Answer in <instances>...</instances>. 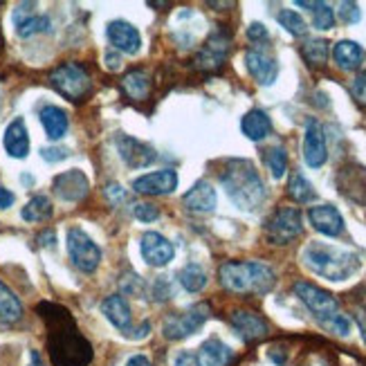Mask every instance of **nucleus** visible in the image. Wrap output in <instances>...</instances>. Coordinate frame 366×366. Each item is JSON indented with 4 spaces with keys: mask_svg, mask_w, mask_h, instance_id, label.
Returning a JSON list of instances; mask_svg holds the SVG:
<instances>
[{
    "mask_svg": "<svg viewBox=\"0 0 366 366\" xmlns=\"http://www.w3.org/2000/svg\"><path fill=\"white\" fill-rule=\"evenodd\" d=\"M36 312L45 322V346L52 366H88L92 362V344L79 330L68 308L41 301Z\"/></svg>",
    "mask_w": 366,
    "mask_h": 366,
    "instance_id": "1",
    "label": "nucleus"
},
{
    "mask_svg": "<svg viewBox=\"0 0 366 366\" xmlns=\"http://www.w3.org/2000/svg\"><path fill=\"white\" fill-rule=\"evenodd\" d=\"M220 184L225 189L227 198L243 212H254L265 202V182L249 160L232 157L220 171Z\"/></svg>",
    "mask_w": 366,
    "mask_h": 366,
    "instance_id": "2",
    "label": "nucleus"
},
{
    "mask_svg": "<svg viewBox=\"0 0 366 366\" xmlns=\"http://www.w3.org/2000/svg\"><path fill=\"white\" fill-rule=\"evenodd\" d=\"M220 285L234 295H267L274 288L277 274L261 261H227L218 269Z\"/></svg>",
    "mask_w": 366,
    "mask_h": 366,
    "instance_id": "3",
    "label": "nucleus"
},
{
    "mask_svg": "<svg viewBox=\"0 0 366 366\" xmlns=\"http://www.w3.org/2000/svg\"><path fill=\"white\" fill-rule=\"evenodd\" d=\"M301 261L317 277L328 281H346L360 269V254L326 243H308L301 252Z\"/></svg>",
    "mask_w": 366,
    "mask_h": 366,
    "instance_id": "4",
    "label": "nucleus"
},
{
    "mask_svg": "<svg viewBox=\"0 0 366 366\" xmlns=\"http://www.w3.org/2000/svg\"><path fill=\"white\" fill-rule=\"evenodd\" d=\"M50 86L72 104L84 102L92 90V79L81 63H61L50 72Z\"/></svg>",
    "mask_w": 366,
    "mask_h": 366,
    "instance_id": "5",
    "label": "nucleus"
},
{
    "mask_svg": "<svg viewBox=\"0 0 366 366\" xmlns=\"http://www.w3.org/2000/svg\"><path fill=\"white\" fill-rule=\"evenodd\" d=\"M304 232V216L297 207H277L265 220V238L272 245H290Z\"/></svg>",
    "mask_w": 366,
    "mask_h": 366,
    "instance_id": "6",
    "label": "nucleus"
},
{
    "mask_svg": "<svg viewBox=\"0 0 366 366\" xmlns=\"http://www.w3.org/2000/svg\"><path fill=\"white\" fill-rule=\"evenodd\" d=\"M209 317H212V308H209V304H204L202 301V304L189 306L187 310L171 312L162 324V332H164L167 340L180 342L189 335H194V332H198Z\"/></svg>",
    "mask_w": 366,
    "mask_h": 366,
    "instance_id": "7",
    "label": "nucleus"
},
{
    "mask_svg": "<svg viewBox=\"0 0 366 366\" xmlns=\"http://www.w3.org/2000/svg\"><path fill=\"white\" fill-rule=\"evenodd\" d=\"M295 295L299 297V301L304 304L317 320H320L322 326H326L328 322H332L340 315V301L332 297L330 292L317 288L315 283L308 281H297L295 283Z\"/></svg>",
    "mask_w": 366,
    "mask_h": 366,
    "instance_id": "8",
    "label": "nucleus"
},
{
    "mask_svg": "<svg viewBox=\"0 0 366 366\" xmlns=\"http://www.w3.org/2000/svg\"><path fill=\"white\" fill-rule=\"evenodd\" d=\"M66 245H68V254H70L72 265L76 269H81L84 274H92L94 269L99 267V263H102V249L81 227L68 229Z\"/></svg>",
    "mask_w": 366,
    "mask_h": 366,
    "instance_id": "9",
    "label": "nucleus"
},
{
    "mask_svg": "<svg viewBox=\"0 0 366 366\" xmlns=\"http://www.w3.org/2000/svg\"><path fill=\"white\" fill-rule=\"evenodd\" d=\"M245 66L259 86H272L279 76V63H277L274 54L263 45L249 47L245 52Z\"/></svg>",
    "mask_w": 366,
    "mask_h": 366,
    "instance_id": "10",
    "label": "nucleus"
},
{
    "mask_svg": "<svg viewBox=\"0 0 366 366\" xmlns=\"http://www.w3.org/2000/svg\"><path fill=\"white\" fill-rule=\"evenodd\" d=\"M229 43L232 39L227 36L225 29H216L214 34H209L207 43L202 45V50L196 54V68L204 72H216L222 68L227 54H229Z\"/></svg>",
    "mask_w": 366,
    "mask_h": 366,
    "instance_id": "11",
    "label": "nucleus"
},
{
    "mask_svg": "<svg viewBox=\"0 0 366 366\" xmlns=\"http://www.w3.org/2000/svg\"><path fill=\"white\" fill-rule=\"evenodd\" d=\"M115 147L119 151V157L129 164L131 169H144L157 160V151L147 144V142H139L126 133L115 135Z\"/></svg>",
    "mask_w": 366,
    "mask_h": 366,
    "instance_id": "12",
    "label": "nucleus"
},
{
    "mask_svg": "<svg viewBox=\"0 0 366 366\" xmlns=\"http://www.w3.org/2000/svg\"><path fill=\"white\" fill-rule=\"evenodd\" d=\"M139 252H142V259L153 267H167L173 261V257H176V247H173V243L157 232L142 234Z\"/></svg>",
    "mask_w": 366,
    "mask_h": 366,
    "instance_id": "13",
    "label": "nucleus"
},
{
    "mask_svg": "<svg viewBox=\"0 0 366 366\" xmlns=\"http://www.w3.org/2000/svg\"><path fill=\"white\" fill-rule=\"evenodd\" d=\"M304 160L310 169H320L328 160V144L324 126L317 119H308L304 133Z\"/></svg>",
    "mask_w": 366,
    "mask_h": 366,
    "instance_id": "14",
    "label": "nucleus"
},
{
    "mask_svg": "<svg viewBox=\"0 0 366 366\" xmlns=\"http://www.w3.org/2000/svg\"><path fill=\"white\" fill-rule=\"evenodd\" d=\"M52 189H54V194L61 200H66V202H79V200H84L88 196L90 182H88L84 171L70 169L66 173H59V176L54 178V182H52Z\"/></svg>",
    "mask_w": 366,
    "mask_h": 366,
    "instance_id": "15",
    "label": "nucleus"
},
{
    "mask_svg": "<svg viewBox=\"0 0 366 366\" xmlns=\"http://www.w3.org/2000/svg\"><path fill=\"white\" fill-rule=\"evenodd\" d=\"M133 189L142 196H167L178 189V173L173 169L147 173V176H139L133 180Z\"/></svg>",
    "mask_w": 366,
    "mask_h": 366,
    "instance_id": "16",
    "label": "nucleus"
},
{
    "mask_svg": "<svg viewBox=\"0 0 366 366\" xmlns=\"http://www.w3.org/2000/svg\"><path fill=\"white\" fill-rule=\"evenodd\" d=\"M106 36L113 43V47L117 52L124 54H137L142 50V36L135 25H131L129 21H110L106 27Z\"/></svg>",
    "mask_w": 366,
    "mask_h": 366,
    "instance_id": "17",
    "label": "nucleus"
},
{
    "mask_svg": "<svg viewBox=\"0 0 366 366\" xmlns=\"http://www.w3.org/2000/svg\"><path fill=\"white\" fill-rule=\"evenodd\" d=\"M308 220H310V225H312L315 232H320L324 236H330V238L342 236L344 229H346L342 214L332 204L310 207V209H308Z\"/></svg>",
    "mask_w": 366,
    "mask_h": 366,
    "instance_id": "18",
    "label": "nucleus"
},
{
    "mask_svg": "<svg viewBox=\"0 0 366 366\" xmlns=\"http://www.w3.org/2000/svg\"><path fill=\"white\" fill-rule=\"evenodd\" d=\"M229 324L236 330V335L241 337L245 344L263 340L267 335V330H269V326H267V322L263 320V317H259L257 312H247V310L232 312Z\"/></svg>",
    "mask_w": 366,
    "mask_h": 366,
    "instance_id": "19",
    "label": "nucleus"
},
{
    "mask_svg": "<svg viewBox=\"0 0 366 366\" xmlns=\"http://www.w3.org/2000/svg\"><path fill=\"white\" fill-rule=\"evenodd\" d=\"M182 204L194 214H212L216 209V204H218L216 189L207 180H198L182 196Z\"/></svg>",
    "mask_w": 366,
    "mask_h": 366,
    "instance_id": "20",
    "label": "nucleus"
},
{
    "mask_svg": "<svg viewBox=\"0 0 366 366\" xmlns=\"http://www.w3.org/2000/svg\"><path fill=\"white\" fill-rule=\"evenodd\" d=\"M102 312L106 320L113 324L119 332L129 335L131 332V322H133V315H131V306L122 295H110L102 301Z\"/></svg>",
    "mask_w": 366,
    "mask_h": 366,
    "instance_id": "21",
    "label": "nucleus"
},
{
    "mask_svg": "<svg viewBox=\"0 0 366 366\" xmlns=\"http://www.w3.org/2000/svg\"><path fill=\"white\" fill-rule=\"evenodd\" d=\"M3 144L9 157H16V160H23L29 153V133L23 117H16L3 135Z\"/></svg>",
    "mask_w": 366,
    "mask_h": 366,
    "instance_id": "22",
    "label": "nucleus"
},
{
    "mask_svg": "<svg viewBox=\"0 0 366 366\" xmlns=\"http://www.w3.org/2000/svg\"><path fill=\"white\" fill-rule=\"evenodd\" d=\"M39 119L43 124V131L45 135L50 137L52 142H59L66 137L68 129H70V119H68V113L59 106H43L41 113H39Z\"/></svg>",
    "mask_w": 366,
    "mask_h": 366,
    "instance_id": "23",
    "label": "nucleus"
},
{
    "mask_svg": "<svg viewBox=\"0 0 366 366\" xmlns=\"http://www.w3.org/2000/svg\"><path fill=\"white\" fill-rule=\"evenodd\" d=\"M332 59H335L340 70L353 72L364 63L366 52H364V47L355 41H337L335 47H332Z\"/></svg>",
    "mask_w": 366,
    "mask_h": 366,
    "instance_id": "24",
    "label": "nucleus"
},
{
    "mask_svg": "<svg viewBox=\"0 0 366 366\" xmlns=\"http://www.w3.org/2000/svg\"><path fill=\"white\" fill-rule=\"evenodd\" d=\"M241 131L247 139L261 142L272 133V119H269V115L265 113V110L252 108L249 113H245L241 119Z\"/></svg>",
    "mask_w": 366,
    "mask_h": 366,
    "instance_id": "25",
    "label": "nucleus"
},
{
    "mask_svg": "<svg viewBox=\"0 0 366 366\" xmlns=\"http://www.w3.org/2000/svg\"><path fill=\"white\" fill-rule=\"evenodd\" d=\"M232 360H234L232 348L225 342H220L218 337L207 340L198 351L200 366H227Z\"/></svg>",
    "mask_w": 366,
    "mask_h": 366,
    "instance_id": "26",
    "label": "nucleus"
},
{
    "mask_svg": "<svg viewBox=\"0 0 366 366\" xmlns=\"http://www.w3.org/2000/svg\"><path fill=\"white\" fill-rule=\"evenodd\" d=\"M122 90L129 99L142 102L149 97L151 92V76L147 70H131L129 74H124L122 79Z\"/></svg>",
    "mask_w": 366,
    "mask_h": 366,
    "instance_id": "27",
    "label": "nucleus"
},
{
    "mask_svg": "<svg viewBox=\"0 0 366 366\" xmlns=\"http://www.w3.org/2000/svg\"><path fill=\"white\" fill-rule=\"evenodd\" d=\"M23 320V304L7 283L0 281V322L16 324Z\"/></svg>",
    "mask_w": 366,
    "mask_h": 366,
    "instance_id": "28",
    "label": "nucleus"
},
{
    "mask_svg": "<svg viewBox=\"0 0 366 366\" xmlns=\"http://www.w3.org/2000/svg\"><path fill=\"white\" fill-rule=\"evenodd\" d=\"M54 214V207H52V200L47 196H34L21 212V218L25 222H45L50 220Z\"/></svg>",
    "mask_w": 366,
    "mask_h": 366,
    "instance_id": "29",
    "label": "nucleus"
},
{
    "mask_svg": "<svg viewBox=\"0 0 366 366\" xmlns=\"http://www.w3.org/2000/svg\"><path fill=\"white\" fill-rule=\"evenodd\" d=\"M178 281L180 285L191 292V295H196L200 290H204V285H207V272H204V267L198 265V263H187L180 272H178Z\"/></svg>",
    "mask_w": 366,
    "mask_h": 366,
    "instance_id": "30",
    "label": "nucleus"
},
{
    "mask_svg": "<svg viewBox=\"0 0 366 366\" xmlns=\"http://www.w3.org/2000/svg\"><path fill=\"white\" fill-rule=\"evenodd\" d=\"M288 196L299 202V204H306V202H312L315 196H317V191L312 187V182L304 176V173H299L295 171L290 180H288Z\"/></svg>",
    "mask_w": 366,
    "mask_h": 366,
    "instance_id": "31",
    "label": "nucleus"
},
{
    "mask_svg": "<svg viewBox=\"0 0 366 366\" xmlns=\"http://www.w3.org/2000/svg\"><path fill=\"white\" fill-rule=\"evenodd\" d=\"M16 27V34H19L21 39H29V36H34V34H43V31H50L52 29V21L47 19L45 14H31L27 16L25 21H21L19 25H14Z\"/></svg>",
    "mask_w": 366,
    "mask_h": 366,
    "instance_id": "32",
    "label": "nucleus"
},
{
    "mask_svg": "<svg viewBox=\"0 0 366 366\" xmlns=\"http://www.w3.org/2000/svg\"><path fill=\"white\" fill-rule=\"evenodd\" d=\"M301 54H304V59L310 63V66L322 68V66H326V61H328V41L308 39L304 45H301Z\"/></svg>",
    "mask_w": 366,
    "mask_h": 366,
    "instance_id": "33",
    "label": "nucleus"
},
{
    "mask_svg": "<svg viewBox=\"0 0 366 366\" xmlns=\"http://www.w3.org/2000/svg\"><path fill=\"white\" fill-rule=\"evenodd\" d=\"M263 160H265V167L269 169V173H272L274 180H281L285 176V171H288V153H285L283 147L265 149Z\"/></svg>",
    "mask_w": 366,
    "mask_h": 366,
    "instance_id": "34",
    "label": "nucleus"
},
{
    "mask_svg": "<svg viewBox=\"0 0 366 366\" xmlns=\"http://www.w3.org/2000/svg\"><path fill=\"white\" fill-rule=\"evenodd\" d=\"M277 21H279V25L285 31H288V34H292V36H306L308 25H306V21L301 19L297 11H292V9H281L277 14Z\"/></svg>",
    "mask_w": 366,
    "mask_h": 366,
    "instance_id": "35",
    "label": "nucleus"
},
{
    "mask_svg": "<svg viewBox=\"0 0 366 366\" xmlns=\"http://www.w3.org/2000/svg\"><path fill=\"white\" fill-rule=\"evenodd\" d=\"M312 25L317 29H332L335 27V11H332V7L328 3H315L312 7Z\"/></svg>",
    "mask_w": 366,
    "mask_h": 366,
    "instance_id": "36",
    "label": "nucleus"
},
{
    "mask_svg": "<svg viewBox=\"0 0 366 366\" xmlns=\"http://www.w3.org/2000/svg\"><path fill=\"white\" fill-rule=\"evenodd\" d=\"M133 214L142 222H155L157 218H160V209H157V207L151 204V202H137L133 207Z\"/></svg>",
    "mask_w": 366,
    "mask_h": 366,
    "instance_id": "37",
    "label": "nucleus"
},
{
    "mask_svg": "<svg viewBox=\"0 0 366 366\" xmlns=\"http://www.w3.org/2000/svg\"><path fill=\"white\" fill-rule=\"evenodd\" d=\"M119 283H122L124 295H142V290H144V281L135 272H129L124 279H119Z\"/></svg>",
    "mask_w": 366,
    "mask_h": 366,
    "instance_id": "38",
    "label": "nucleus"
},
{
    "mask_svg": "<svg viewBox=\"0 0 366 366\" xmlns=\"http://www.w3.org/2000/svg\"><path fill=\"white\" fill-rule=\"evenodd\" d=\"M340 19L346 23V25H353V23H360V19H362V11H360V7L355 5V3H340Z\"/></svg>",
    "mask_w": 366,
    "mask_h": 366,
    "instance_id": "39",
    "label": "nucleus"
},
{
    "mask_svg": "<svg viewBox=\"0 0 366 366\" xmlns=\"http://www.w3.org/2000/svg\"><path fill=\"white\" fill-rule=\"evenodd\" d=\"M351 94H353V99L366 108V70L360 72L353 81H351Z\"/></svg>",
    "mask_w": 366,
    "mask_h": 366,
    "instance_id": "40",
    "label": "nucleus"
},
{
    "mask_svg": "<svg viewBox=\"0 0 366 366\" xmlns=\"http://www.w3.org/2000/svg\"><path fill=\"white\" fill-rule=\"evenodd\" d=\"M68 155H70V151L66 147H45V149H41V157L45 162H61V160H66Z\"/></svg>",
    "mask_w": 366,
    "mask_h": 366,
    "instance_id": "41",
    "label": "nucleus"
},
{
    "mask_svg": "<svg viewBox=\"0 0 366 366\" xmlns=\"http://www.w3.org/2000/svg\"><path fill=\"white\" fill-rule=\"evenodd\" d=\"M169 297H171L169 279H167V277L155 279V283H153V299H155V301H160V304H164V301H169Z\"/></svg>",
    "mask_w": 366,
    "mask_h": 366,
    "instance_id": "42",
    "label": "nucleus"
},
{
    "mask_svg": "<svg viewBox=\"0 0 366 366\" xmlns=\"http://www.w3.org/2000/svg\"><path fill=\"white\" fill-rule=\"evenodd\" d=\"M104 194H106L108 202H110V204H115V207H117L119 202L126 200V191H124V187L117 184V182H110V184L104 189Z\"/></svg>",
    "mask_w": 366,
    "mask_h": 366,
    "instance_id": "43",
    "label": "nucleus"
},
{
    "mask_svg": "<svg viewBox=\"0 0 366 366\" xmlns=\"http://www.w3.org/2000/svg\"><path fill=\"white\" fill-rule=\"evenodd\" d=\"M247 39L252 43H263V41H267V27L263 23H252L247 27Z\"/></svg>",
    "mask_w": 366,
    "mask_h": 366,
    "instance_id": "44",
    "label": "nucleus"
},
{
    "mask_svg": "<svg viewBox=\"0 0 366 366\" xmlns=\"http://www.w3.org/2000/svg\"><path fill=\"white\" fill-rule=\"evenodd\" d=\"M34 3H21L19 7H16L14 9V14H11V21H14V25H19L21 21H25L27 19V16H31V14H34Z\"/></svg>",
    "mask_w": 366,
    "mask_h": 366,
    "instance_id": "45",
    "label": "nucleus"
},
{
    "mask_svg": "<svg viewBox=\"0 0 366 366\" xmlns=\"http://www.w3.org/2000/svg\"><path fill=\"white\" fill-rule=\"evenodd\" d=\"M176 366H200L198 355L191 353V351H182L176 355Z\"/></svg>",
    "mask_w": 366,
    "mask_h": 366,
    "instance_id": "46",
    "label": "nucleus"
},
{
    "mask_svg": "<svg viewBox=\"0 0 366 366\" xmlns=\"http://www.w3.org/2000/svg\"><path fill=\"white\" fill-rule=\"evenodd\" d=\"M36 241H39L41 247H54L56 245V234H54V229H43L36 236Z\"/></svg>",
    "mask_w": 366,
    "mask_h": 366,
    "instance_id": "47",
    "label": "nucleus"
},
{
    "mask_svg": "<svg viewBox=\"0 0 366 366\" xmlns=\"http://www.w3.org/2000/svg\"><path fill=\"white\" fill-rule=\"evenodd\" d=\"M106 68H108V70H113V72L122 68V56H119L117 50H108V52H106Z\"/></svg>",
    "mask_w": 366,
    "mask_h": 366,
    "instance_id": "48",
    "label": "nucleus"
},
{
    "mask_svg": "<svg viewBox=\"0 0 366 366\" xmlns=\"http://www.w3.org/2000/svg\"><path fill=\"white\" fill-rule=\"evenodd\" d=\"M14 202H16V196L11 194V191L5 189V187H0V209H9Z\"/></svg>",
    "mask_w": 366,
    "mask_h": 366,
    "instance_id": "49",
    "label": "nucleus"
},
{
    "mask_svg": "<svg viewBox=\"0 0 366 366\" xmlns=\"http://www.w3.org/2000/svg\"><path fill=\"white\" fill-rule=\"evenodd\" d=\"M355 320H357V326H360V332H362V337H364V344H366V310L360 308L355 312Z\"/></svg>",
    "mask_w": 366,
    "mask_h": 366,
    "instance_id": "50",
    "label": "nucleus"
},
{
    "mask_svg": "<svg viewBox=\"0 0 366 366\" xmlns=\"http://www.w3.org/2000/svg\"><path fill=\"white\" fill-rule=\"evenodd\" d=\"M126 366H153V364L147 355H133L129 362H126Z\"/></svg>",
    "mask_w": 366,
    "mask_h": 366,
    "instance_id": "51",
    "label": "nucleus"
},
{
    "mask_svg": "<svg viewBox=\"0 0 366 366\" xmlns=\"http://www.w3.org/2000/svg\"><path fill=\"white\" fill-rule=\"evenodd\" d=\"M31 366H41V360H39L36 351H31Z\"/></svg>",
    "mask_w": 366,
    "mask_h": 366,
    "instance_id": "52",
    "label": "nucleus"
},
{
    "mask_svg": "<svg viewBox=\"0 0 366 366\" xmlns=\"http://www.w3.org/2000/svg\"><path fill=\"white\" fill-rule=\"evenodd\" d=\"M0 45H3V34H0Z\"/></svg>",
    "mask_w": 366,
    "mask_h": 366,
    "instance_id": "53",
    "label": "nucleus"
}]
</instances>
